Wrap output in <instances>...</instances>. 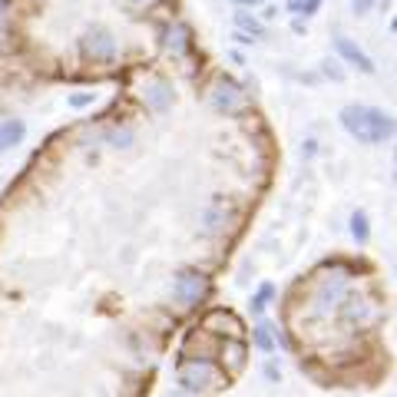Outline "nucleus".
I'll return each mask as SVG.
<instances>
[{
  "instance_id": "9",
  "label": "nucleus",
  "mask_w": 397,
  "mask_h": 397,
  "mask_svg": "<svg viewBox=\"0 0 397 397\" xmlns=\"http://www.w3.org/2000/svg\"><path fill=\"white\" fill-rule=\"evenodd\" d=\"M192 351L202 354V361H209V358H215V351H219V341L212 338V331H192V335L185 338V344H183V354L189 358Z\"/></svg>"
},
{
  "instance_id": "16",
  "label": "nucleus",
  "mask_w": 397,
  "mask_h": 397,
  "mask_svg": "<svg viewBox=\"0 0 397 397\" xmlns=\"http://www.w3.org/2000/svg\"><path fill=\"white\" fill-rule=\"evenodd\" d=\"M351 235L358 239V245L367 242V235H371V232H367V215L364 212H354L351 215Z\"/></svg>"
},
{
  "instance_id": "1",
  "label": "nucleus",
  "mask_w": 397,
  "mask_h": 397,
  "mask_svg": "<svg viewBox=\"0 0 397 397\" xmlns=\"http://www.w3.org/2000/svg\"><path fill=\"white\" fill-rule=\"evenodd\" d=\"M341 126H344L358 142H367V146H378L384 139L397 136L394 116H387L384 109H374V107H358V103L341 109Z\"/></svg>"
},
{
  "instance_id": "4",
  "label": "nucleus",
  "mask_w": 397,
  "mask_h": 397,
  "mask_svg": "<svg viewBox=\"0 0 397 397\" xmlns=\"http://www.w3.org/2000/svg\"><path fill=\"white\" fill-rule=\"evenodd\" d=\"M205 291H209V281L205 275H198V272H183V275L176 278V302H183V305H198L202 298H205Z\"/></svg>"
},
{
  "instance_id": "7",
  "label": "nucleus",
  "mask_w": 397,
  "mask_h": 397,
  "mask_svg": "<svg viewBox=\"0 0 397 397\" xmlns=\"http://www.w3.org/2000/svg\"><path fill=\"white\" fill-rule=\"evenodd\" d=\"M205 331H212V335H229V338H239V331H242V321L235 318L232 311H225V308H215L212 315L205 318V324H202Z\"/></svg>"
},
{
  "instance_id": "2",
  "label": "nucleus",
  "mask_w": 397,
  "mask_h": 397,
  "mask_svg": "<svg viewBox=\"0 0 397 397\" xmlns=\"http://www.w3.org/2000/svg\"><path fill=\"white\" fill-rule=\"evenodd\" d=\"M179 384H183L185 391H205L209 384H215L212 361H196V358L183 361L179 364Z\"/></svg>"
},
{
  "instance_id": "19",
  "label": "nucleus",
  "mask_w": 397,
  "mask_h": 397,
  "mask_svg": "<svg viewBox=\"0 0 397 397\" xmlns=\"http://www.w3.org/2000/svg\"><path fill=\"white\" fill-rule=\"evenodd\" d=\"M268 298H272V285H261V288H259V295H255V302H252V305H255V311H261Z\"/></svg>"
},
{
  "instance_id": "17",
  "label": "nucleus",
  "mask_w": 397,
  "mask_h": 397,
  "mask_svg": "<svg viewBox=\"0 0 397 397\" xmlns=\"http://www.w3.org/2000/svg\"><path fill=\"white\" fill-rule=\"evenodd\" d=\"M321 7V0H288V10L291 14H305V17H311L315 10Z\"/></svg>"
},
{
  "instance_id": "18",
  "label": "nucleus",
  "mask_w": 397,
  "mask_h": 397,
  "mask_svg": "<svg viewBox=\"0 0 397 397\" xmlns=\"http://www.w3.org/2000/svg\"><path fill=\"white\" fill-rule=\"evenodd\" d=\"M255 344H259L261 351H272V348H275V341H272V335H268V328H265V324L255 328Z\"/></svg>"
},
{
  "instance_id": "21",
  "label": "nucleus",
  "mask_w": 397,
  "mask_h": 397,
  "mask_svg": "<svg viewBox=\"0 0 397 397\" xmlns=\"http://www.w3.org/2000/svg\"><path fill=\"white\" fill-rule=\"evenodd\" d=\"M70 103H73V107H90V103H93V96H90V93H80V96H73Z\"/></svg>"
},
{
  "instance_id": "8",
  "label": "nucleus",
  "mask_w": 397,
  "mask_h": 397,
  "mask_svg": "<svg viewBox=\"0 0 397 397\" xmlns=\"http://www.w3.org/2000/svg\"><path fill=\"white\" fill-rule=\"evenodd\" d=\"M335 50L341 53V60H348L351 66H358L361 73H374V63H371V57H367L361 46H354L348 37H338V40H335Z\"/></svg>"
},
{
  "instance_id": "10",
  "label": "nucleus",
  "mask_w": 397,
  "mask_h": 397,
  "mask_svg": "<svg viewBox=\"0 0 397 397\" xmlns=\"http://www.w3.org/2000/svg\"><path fill=\"white\" fill-rule=\"evenodd\" d=\"M142 103H146L149 109H156V113H163V109L172 103L169 83H163V80H149V83L142 86Z\"/></svg>"
},
{
  "instance_id": "3",
  "label": "nucleus",
  "mask_w": 397,
  "mask_h": 397,
  "mask_svg": "<svg viewBox=\"0 0 397 397\" xmlns=\"http://www.w3.org/2000/svg\"><path fill=\"white\" fill-rule=\"evenodd\" d=\"M83 57L93 63L116 60V40H113L107 30H90L83 37Z\"/></svg>"
},
{
  "instance_id": "23",
  "label": "nucleus",
  "mask_w": 397,
  "mask_h": 397,
  "mask_svg": "<svg viewBox=\"0 0 397 397\" xmlns=\"http://www.w3.org/2000/svg\"><path fill=\"white\" fill-rule=\"evenodd\" d=\"M126 3H149V0H126Z\"/></svg>"
},
{
  "instance_id": "14",
  "label": "nucleus",
  "mask_w": 397,
  "mask_h": 397,
  "mask_svg": "<svg viewBox=\"0 0 397 397\" xmlns=\"http://www.w3.org/2000/svg\"><path fill=\"white\" fill-rule=\"evenodd\" d=\"M225 358H229L232 371H242V364H245V344H242V341H235V338H232L229 344H225Z\"/></svg>"
},
{
  "instance_id": "12",
  "label": "nucleus",
  "mask_w": 397,
  "mask_h": 397,
  "mask_svg": "<svg viewBox=\"0 0 397 397\" xmlns=\"http://www.w3.org/2000/svg\"><path fill=\"white\" fill-rule=\"evenodd\" d=\"M24 133H27V129H24V122H20V120H7V122H3V126H0V153H7L10 146H17V142L24 139Z\"/></svg>"
},
{
  "instance_id": "15",
  "label": "nucleus",
  "mask_w": 397,
  "mask_h": 397,
  "mask_svg": "<svg viewBox=\"0 0 397 397\" xmlns=\"http://www.w3.org/2000/svg\"><path fill=\"white\" fill-rule=\"evenodd\" d=\"M235 24H239V30L242 33H252V37H265V27H261L255 17L248 14H235Z\"/></svg>"
},
{
  "instance_id": "5",
  "label": "nucleus",
  "mask_w": 397,
  "mask_h": 397,
  "mask_svg": "<svg viewBox=\"0 0 397 397\" xmlns=\"http://www.w3.org/2000/svg\"><path fill=\"white\" fill-rule=\"evenodd\" d=\"M212 103L219 109H242L245 107V93L239 90V86H235V83H232V80H219V83H215V90H212Z\"/></svg>"
},
{
  "instance_id": "22",
  "label": "nucleus",
  "mask_w": 397,
  "mask_h": 397,
  "mask_svg": "<svg viewBox=\"0 0 397 397\" xmlns=\"http://www.w3.org/2000/svg\"><path fill=\"white\" fill-rule=\"evenodd\" d=\"M229 3H235V7H259L265 0H229Z\"/></svg>"
},
{
  "instance_id": "6",
  "label": "nucleus",
  "mask_w": 397,
  "mask_h": 397,
  "mask_svg": "<svg viewBox=\"0 0 397 397\" xmlns=\"http://www.w3.org/2000/svg\"><path fill=\"white\" fill-rule=\"evenodd\" d=\"M341 295H344V272H335L331 278H321L318 291H315V305H318V311H324L328 305L341 302Z\"/></svg>"
},
{
  "instance_id": "11",
  "label": "nucleus",
  "mask_w": 397,
  "mask_h": 397,
  "mask_svg": "<svg viewBox=\"0 0 397 397\" xmlns=\"http://www.w3.org/2000/svg\"><path fill=\"white\" fill-rule=\"evenodd\" d=\"M202 219H205V232H219L222 225H225V219H229V205L222 202V198H215V202H209V209L202 212Z\"/></svg>"
},
{
  "instance_id": "20",
  "label": "nucleus",
  "mask_w": 397,
  "mask_h": 397,
  "mask_svg": "<svg viewBox=\"0 0 397 397\" xmlns=\"http://www.w3.org/2000/svg\"><path fill=\"white\" fill-rule=\"evenodd\" d=\"M371 7H374V0H354V14H358V17L367 14Z\"/></svg>"
},
{
  "instance_id": "13",
  "label": "nucleus",
  "mask_w": 397,
  "mask_h": 397,
  "mask_svg": "<svg viewBox=\"0 0 397 397\" xmlns=\"http://www.w3.org/2000/svg\"><path fill=\"white\" fill-rule=\"evenodd\" d=\"M166 46L172 50V57H185V50H189V27L185 24H172Z\"/></svg>"
}]
</instances>
